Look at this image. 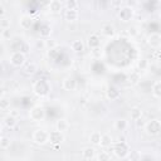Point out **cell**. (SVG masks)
<instances>
[{
    "label": "cell",
    "instance_id": "obj_1",
    "mask_svg": "<svg viewBox=\"0 0 161 161\" xmlns=\"http://www.w3.org/2000/svg\"><path fill=\"white\" fill-rule=\"evenodd\" d=\"M52 91V86L47 79H38L33 84V92L39 97H47Z\"/></svg>",
    "mask_w": 161,
    "mask_h": 161
},
{
    "label": "cell",
    "instance_id": "obj_2",
    "mask_svg": "<svg viewBox=\"0 0 161 161\" xmlns=\"http://www.w3.org/2000/svg\"><path fill=\"white\" fill-rule=\"evenodd\" d=\"M130 146L126 141H118L113 145V153L118 158H126L130 152Z\"/></svg>",
    "mask_w": 161,
    "mask_h": 161
},
{
    "label": "cell",
    "instance_id": "obj_3",
    "mask_svg": "<svg viewBox=\"0 0 161 161\" xmlns=\"http://www.w3.org/2000/svg\"><path fill=\"white\" fill-rule=\"evenodd\" d=\"M133 15H135V10L132 6L130 5H123L118 9V13H117V16L121 21L123 23H128L133 19Z\"/></svg>",
    "mask_w": 161,
    "mask_h": 161
},
{
    "label": "cell",
    "instance_id": "obj_4",
    "mask_svg": "<svg viewBox=\"0 0 161 161\" xmlns=\"http://www.w3.org/2000/svg\"><path fill=\"white\" fill-rule=\"evenodd\" d=\"M145 131L147 135L150 136H157L161 132V122L160 119L155 118V119H150L145 123Z\"/></svg>",
    "mask_w": 161,
    "mask_h": 161
},
{
    "label": "cell",
    "instance_id": "obj_5",
    "mask_svg": "<svg viewBox=\"0 0 161 161\" xmlns=\"http://www.w3.org/2000/svg\"><path fill=\"white\" fill-rule=\"evenodd\" d=\"M29 118L33 122H40L45 118V109L42 106H34L29 111Z\"/></svg>",
    "mask_w": 161,
    "mask_h": 161
},
{
    "label": "cell",
    "instance_id": "obj_6",
    "mask_svg": "<svg viewBox=\"0 0 161 161\" xmlns=\"http://www.w3.org/2000/svg\"><path fill=\"white\" fill-rule=\"evenodd\" d=\"M25 60H26L25 54L21 53V52H19V50L11 53V55L9 57V62H10V64H11L13 67H16V68L23 67V65L25 64Z\"/></svg>",
    "mask_w": 161,
    "mask_h": 161
},
{
    "label": "cell",
    "instance_id": "obj_7",
    "mask_svg": "<svg viewBox=\"0 0 161 161\" xmlns=\"http://www.w3.org/2000/svg\"><path fill=\"white\" fill-rule=\"evenodd\" d=\"M33 141L36 143V145H45L48 143V132L43 128H38L34 131L33 133Z\"/></svg>",
    "mask_w": 161,
    "mask_h": 161
},
{
    "label": "cell",
    "instance_id": "obj_8",
    "mask_svg": "<svg viewBox=\"0 0 161 161\" xmlns=\"http://www.w3.org/2000/svg\"><path fill=\"white\" fill-rule=\"evenodd\" d=\"M147 44L155 50L160 49V47H161V34L160 33H151L147 36Z\"/></svg>",
    "mask_w": 161,
    "mask_h": 161
},
{
    "label": "cell",
    "instance_id": "obj_9",
    "mask_svg": "<svg viewBox=\"0 0 161 161\" xmlns=\"http://www.w3.org/2000/svg\"><path fill=\"white\" fill-rule=\"evenodd\" d=\"M64 141V135L59 131H50L48 132V142H50L52 145H60Z\"/></svg>",
    "mask_w": 161,
    "mask_h": 161
},
{
    "label": "cell",
    "instance_id": "obj_10",
    "mask_svg": "<svg viewBox=\"0 0 161 161\" xmlns=\"http://www.w3.org/2000/svg\"><path fill=\"white\" fill-rule=\"evenodd\" d=\"M106 97L109 99V101H116L121 97V92L118 91L117 87L114 86H108L107 87V91H106Z\"/></svg>",
    "mask_w": 161,
    "mask_h": 161
},
{
    "label": "cell",
    "instance_id": "obj_11",
    "mask_svg": "<svg viewBox=\"0 0 161 161\" xmlns=\"http://www.w3.org/2000/svg\"><path fill=\"white\" fill-rule=\"evenodd\" d=\"M63 88L65 91H69V92H73L77 89V80L75 78L73 77H67L64 80H63Z\"/></svg>",
    "mask_w": 161,
    "mask_h": 161
},
{
    "label": "cell",
    "instance_id": "obj_12",
    "mask_svg": "<svg viewBox=\"0 0 161 161\" xmlns=\"http://www.w3.org/2000/svg\"><path fill=\"white\" fill-rule=\"evenodd\" d=\"M87 45L91 48V49H94V48H99L101 47V38L97 35V34H91L87 39Z\"/></svg>",
    "mask_w": 161,
    "mask_h": 161
},
{
    "label": "cell",
    "instance_id": "obj_13",
    "mask_svg": "<svg viewBox=\"0 0 161 161\" xmlns=\"http://www.w3.org/2000/svg\"><path fill=\"white\" fill-rule=\"evenodd\" d=\"M96 157V150L91 146H87L82 150V158L86 160V161H91Z\"/></svg>",
    "mask_w": 161,
    "mask_h": 161
},
{
    "label": "cell",
    "instance_id": "obj_14",
    "mask_svg": "<svg viewBox=\"0 0 161 161\" xmlns=\"http://www.w3.org/2000/svg\"><path fill=\"white\" fill-rule=\"evenodd\" d=\"M48 9H49L50 13L58 14V13H60V10L63 9V3L59 1V0H52V1L48 4Z\"/></svg>",
    "mask_w": 161,
    "mask_h": 161
},
{
    "label": "cell",
    "instance_id": "obj_15",
    "mask_svg": "<svg viewBox=\"0 0 161 161\" xmlns=\"http://www.w3.org/2000/svg\"><path fill=\"white\" fill-rule=\"evenodd\" d=\"M19 25H20V28L24 29V30L30 29V26L33 25V18L29 16V15H23V16L20 18V20H19Z\"/></svg>",
    "mask_w": 161,
    "mask_h": 161
},
{
    "label": "cell",
    "instance_id": "obj_16",
    "mask_svg": "<svg viewBox=\"0 0 161 161\" xmlns=\"http://www.w3.org/2000/svg\"><path fill=\"white\" fill-rule=\"evenodd\" d=\"M101 33H102V35H104V36H107V38H112V36H114V34H116V29H114V26L111 25V24H104V25H102V28H101Z\"/></svg>",
    "mask_w": 161,
    "mask_h": 161
},
{
    "label": "cell",
    "instance_id": "obj_17",
    "mask_svg": "<svg viewBox=\"0 0 161 161\" xmlns=\"http://www.w3.org/2000/svg\"><path fill=\"white\" fill-rule=\"evenodd\" d=\"M112 145H113V140H112V136L109 133L101 135V141H99V146L101 147L107 148V147H111Z\"/></svg>",
    "mask_w": 161,
    "mask_h": 161
},
{
    "label": "cell",
    "instance_id": "obj_18",
    "mask_svg": "<svg viewBox=\"0 0 161 161\" xmlns=\"http://www.w3.org/2000/svg\"><path fill=\"white\" fill-rule=\"evenodd\" d=\"M79 18V13L78 10H64V19L69 23L77 21Z\"/></svg>",
    "mask_w": 161,
    "mask_h": 161
},
{
    "label": "cell",
    "instance_id": "obj_19",
    "mask_svg": "<svg viewBox=\"0 0 161 161\" xmlns=\"http://www.w3.org/2000/svg\"><path fill=\"white\" fill-rule=\"evenodd\" d=\"M36 70H38L36 63H34V62H28V63L24 64V73H25L26 75H33V74L36 73Z\"/></svg>",
    "mask_w": 161,
    "mask_h": 161
},
{
    "label": "cell",
    "instance_id": "obj_20",
    "mask_svg": "<svg viewBox=\"0 0 161 161\" xmlns=\"http://www.w3.org/2000/svg\"><path fill=\"white\" fill-rule=\"evenodd\" d=\"M69 128V122L65 119V118H59L57 122H55V130L59 131V132H65Z\"/></svg>",
    "mask_w": 161,
    "mask_h": 161
},
{
    "label": "cell",
    "instance_id": "obj_21",
    "mask_svg": "<svg viewBox=\"0 0 161 161\" xmlns=\"http://www.w3.org/2000/svg\"><path fill=\"white\" fill-rule=\"evenodd\" d=\"M70 47H72V50L75 52V53H82V52L84 50V43H83V40H80V39L73 40L72 44H70Z\"/></svg>",
    "mask_w": 161,
    "mask_h": 161
},
{
    "label": "cell",
    "instance_id": "obj_22",
    "mask_svg": "<svg viewBox=\"0 0 161 161\" xmlns=\"http://www.w3.org/2000/svg\"><path fill=\"white\" fill-rule=\"evenodd\" d=\"M130 117H131V119H133V121L141 119V118H142V109H141L140 107H132L131 111H130Z\"/></svg>",
    "mask_w": 161,
    "mask_h": 161
},
{
    "label": "cell",
    "instance_id": "obj_23",
    "mask_svg": "<svg viewBox=\"0 0 161 161\" xmlns=\"http://www.w3.org/2000/svg\"><path fill=\"white\" fill-rule=\"evenodd\" d=\"M151 93L155 98H160L161 97V80H156L153 84H152V88H151Z\"/></svg>",
    "mask_w": 161,
    "mask_h": 161
},
{
    "label": "cell",
    "instance_id": "obj_24",
    "mask_svg": "<svg viewBox=\"0 0 161 161\" xmlns=\"http://www.w3.org/2000/svg\"><path fill=\"white\" fill-rule=\"evenodd\" d=\"M16 123H18V118H15V117H13V116H10V114L5 116V118H4V125H5L8 128H14V127L16 126Z\"/></svg>",
    "mask_w": 161,
    "mask_h": 161
},
{
    "label": "cell",
    "instance_id": "obj_25",
    "mask_svg": "<svg viewBox=\"0 0 161 161\" xmlns=\"http://www.w3.org/2000/svg\"><path fill=\"white\" fill-rule=\"evenodd\" d=\"M128 127V122L125 118H118L114 121V128L117 131H125Z\"/></svg>",
    "mask_w": 161,
    "mask_h": 161
},
{
    "label": "cell",
    "instance_id": "obj_26",
    "mask_svg": "<svg viewBox=\"0 0 161 161\" xmlns=\"http://www.w3.org/2000/svg\"><path fill=\"white\" fill-rule=\"evenodd\" d=\"M44 45H45L47 49L53 50V49L57 48L58 42H57V39H54V38H47V39H44Z\"/></svg>",
    "mask_w": 161,
    "mask_h": 161
},
{
    "label": "cell",
    "instance_id": "obj_27",
    "mask_svg": "<svg viewBox=\"0 0 161 161\" xmlns=\"http://www.w3.org/2000/svg\"><path fill=\"white\" fill-rule=\"evenodd\" d=\"M40 36H43V38H50V34H52V26L50 25H48V24H44L42 28H40Z\"/></svg>",
    "mask_w": 161,
    "mask_h": 161
},
{
    "label": "cell",
    "instance_id": "obj_28",
    "mask_svg": "<svg viewBox=\"0 0 161 161\" xmlns=\"http://www.w3.org/2000/svg\"><path fill=\"white\" fill-rule=\"evenodd\" d=\"M140 80H141V75H140V73H138V72H132V73L128 75V82H130L132 86L138 84V83H140Z\"/></svg>",
    "mask_w": 161,
    "mask_h": 161
},
{
    "label": "cell",
    "instance_id": "obj_29",
    "mask_svg": "<svg viewBox=\"0 0 161 161\" xmlns=\"http://www.w3.org/2000/svg\"><path fill=\"white\" fill-rule=\"evenodd\" d=\"M99 141H101V133L98 131H93L91 135H89V142L94 146L99 145Z\"/></svg>",
    "mask_w": 161,
    "mask_h": 161
},
{
    "label": "cell",
    "instance_id": "obj_30",
    "mask_svg": "<svg viewBox=\"0 0 161 161\" xmlns=\"http://www.w3.org/2000/svg\"><path fill=\"white\" fill-rule=\"evenodd\" d=\"M126 158H128L130 161H140L141 160V153L137 150H130Z\"/></svg>",
    "mask_w": 161,
    "mask_h": 161
},
{
    "label": "cell",
    "instance_id": "obj_31",
    "mask_svg": "<svg viewBox=\"0 0 161 161\" xmlns=\"http://www.w3.org/2000/svg\"><path fill=\"white\" fill-rule=\"evenodd\" d=\"M63 6H65V10H77L78 9V1L77 0H65Z\"/></svg>",
    "mask_w": 161,
    "mask_h": 161
},
{
    "label": "cell",
    "instance_id": "obj_32",
    "mask_svg": "<svg viewBox=\"0 0 161 161\" xmlns=\"http://www.w3.org/2000/svg\"><path fill=\"white\" fill-rule=\"evenodd\" d=\"M96 158L97 161H111V155L107 151H99L96 153Z\"/></svg>",
    "mask_w": 161,
    "mask_h": 161
},
{
    "label": "cell",
    "instance_id": "obj_33",
    "mask_svg": "<svg viewBox=\"0 0 161 161\" xmlns=\"http://www.w3.org/2000/svg\"><path fill=\"white\" fill-rule=\"evenodd\" d=\"M9 108H10V101L8 98H5V97L0 98V109L1 111H6Z\"/></svg>",
    "mask_w": 161,
    "mask_h": 161
},
{
    "label": "cell",
    "instance_id": "obj_34",
    "mask_svg": "<svg viewBox=\"0 0 161 161\" xmlns=\"http://www.w3.org/2000/svg\"><path fill=\"white\" fill-rule=\"evenodd\" d=\"M10 145H11V140L6 136H3L1 140H0V147L1 148H8V147H10Z\"/></svg>",
    "mask_w": 161,
    "mask_h": 161
},
{
    "label": "cell",
    "instance_id": "obj_35",
    "mask_svg": "<svg viewBox=\"0 0 161 161\" xmlns=\"http://www.w3.org/2000/svg\"><path fill=\"white\" fill-rule=\"evenodd\" d=\"M10 25H11L10 19H8V18H1V19H0V28H1L3 30L10 29Z\"/></svg>",
    "mask_w": 161,
    "mask_h": 161
},
{
    "label": "cell",
    "instance_id": "obj_36",
    "mask_svg": "<svg viewBox=\"0 0 161 161\" xmlns=\"http://www.w3.org/2000/svg\"><path fill=\"white\" fill-rule=\"evenodd\" d=\"M148 60L147 59H145V58H142V59H140L138 60V63H137V67L141 69V70H146L147 68H148Z\"/></svg>",
    "mask_w": 161,
    "mask_h": 161
},
{
    "label": "cell",
    "instance_id": "obj_37",
    "mask_svg": "<svg viewBox=\"0 0 161 161\" xmlns=\"http://www.w3.org/2000/svg\"><path fill=\"white\" fill-rule=\"evenodd\" d=\"M91 54H92V57H93L94 59H98V58H101V57H102V49H101V47H99V48H94V49H91Z\"/></svg>",
    "mask_w": 161,
    "mask_h": 161
},
{
    "label": "cell",
    "instance_id": "obj_38",
    "mask_svg": "<svg viewBox=\"0 0 161 161\" xmlns=\"http://www.w3.org/2000/svg\"><path fill=\"white\" fill-rule=\"evenodd\" d=\"M0 35H1L3 39H10L11 38V31H10V29H5V30H1Z\"/></svg>",
    "mask_w": 161,
    "mask_h": 161
},
{
    "label": "cell",
    "instance_id": "obj_39",
    "mask_svg": "<svg viewBox=\"0 0 161 161\" xmlns=\"http://www.w3.org/2000/svg\"><path fill=\"white\" fill-rule=\"evenodd\" d=\"M137 28L136 26H131L130 29H128V34L131 35V36H135V35H137Z\"/></svg>",
    "mask_w": 161,
    "mask_h": 161
},
{
    "label": "cell",
    "instance_id": "obj_40",
    "mask_svg": "<svg viewBox=\"0 0 161 161\" xmlns=\"http://www.w3.org/2000/svg\"><path fill=\"white\" fill-rule=\"evenodd\" d=\"M35 45H36V48H45V45H44V39H38L36 43H35Z\"/></svg>",
    "mask_w": 161,
    "mask_h": 161
},
{
    "label": "cell",
    "instance_id": "obj_41",
    "mask_svg": "<svg viewBox=\"0 0 161 161\" xmlns=\"http://www.w3.org/2000/svg\"><path fill=\"white\" fill-rule=\"evenodd\" d=\"M5 14H6V9H5V6L0 3V19H1V18H4V15H5Z\"/></svg>",
    "mask_w": 161,
    "mask_h": 161
},
{
    "label": "cell",
    "instance_id": "obj_42",
    "mask_svg": "<svg viewBox=\"0 0 161 161\" xmlns=\"http://www.w3.org/2000/svg\"><path fill=\"white\" fill-rule=\"evenodd\" d=\"M10 116H13V117H15V118H18V116H19V112H18V109H13L10 113H9Z\"/></svg>",
    "mask_w": 161,
    "mask_h": 161
},
{
    "label": "cell",
    "instance_id": "obj_43",
    "mask_svg": "<svg viewBox=\"0 0 161 161\" xmlns=\"http://www.w3.org/2000/svg\"><path fill=\"white\" fill-rule=\"evenodd\" d=\"M153 57H155V60H160V50H158V49H157V50H155Z\"/></svg>",
    "mask_w": 161,
    "mask_h": 161
},
{
    "label": "cell",
    "instance_id": "obj_44",
    "mask_svg": "<svg viewBox=\"0 0 161 161\" xmlns=\"http://www.w3.org/2000/svg\"><path fill=\"white\" fill-rule=\"evenodd\" d=\"M4 97V88L0 86V98H3Z\"/></svg>",
    "mask_w": 161,
    "mask_h": 161
},
{
    "label": "cell",
    "instance_id": "obj_45",
    "mask_svg": "<svg viewBox=\"0 0 161 161\" xmlns=\"http://www.w3.org/2000/svg\"><path fill=\"white\" fill-rule=\"evenodd\" d=\"M1 128H3V127H1V123H0V133H1Z\"/></svg>",
    "mask_w": 161,
    "mask_h": 161
},
{
    "label": "cell",
    "instance_id": "obj_46",
    "mask_svg": "<svg viewBox=\"0 0 161 161\" xmlns=\"http://www.w3.org/2000/svg\"><path fill=\"white\" fill-rule=\"evenodd\" d=\"M1 40H3V38H1V35H0V43H1Z\"/></svg>",
    "mask_w": 161,
    "mask_h": 161
},
{
    "label": "cell",
    "instance_id": "obj_47",
    "mask_svg": "<svg viewBox=\"0 0 161 161\" xmlns=\"http://www.w3.org/2000/svg\"><path fill=\"white\" fill-rule=\"evenodd\" d=\"M1 137H3V136H1V135H0V140H1Z\"/></svg>",
    "mask_w": 161,
    "mask_h": 161
}]
</instances>
